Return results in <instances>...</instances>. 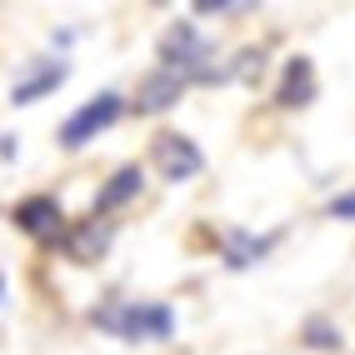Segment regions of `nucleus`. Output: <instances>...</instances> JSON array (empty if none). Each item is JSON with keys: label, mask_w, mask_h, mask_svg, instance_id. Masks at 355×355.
Wrapping results in <instances>:
<instances>
[{"label": "nucleus", "mask_w": 355, "mask_h": 355, "mask_svg": "<svg viewBox=\"0 0 355 355\" xmlns=\"http://www.w3.org/2000/svg\"><path fill=\"white\" fill-rule=\"evenodd\" d=\"M101 330H110L115 340H171L175 336V315L165 300H105L90 311Z\"/></svg>", "instance_id": "obj_1"}, {"label": "nucleus", "mask_w": 355, "mask_h": 355, "mask_svg": "<svg viewBox=\"0 0 355 355\" xmlns=\"http://www.w3.org/2000/svg\"><path fill=\"white\" fill-rule=\"evenodd\" d=\"M210 55H216V51H210V40L191 26V20H175V26L155 40L160 70H175V76H185V80H196L200 70H210Z\"/></svg>", "instance_id": "obj_2"}, {"label": "nucleus", "mask_w": 355, "mask_h": 355, "mask_svg": "<svg viewBox=\"0 0 355 355\" xmlns=\"http://www.w3.org/2000/svg\"><path fill=\"white\" fill-rule=\"evenodd\" d=\"M121 115H125V101L115 96V90H101V96H90L70 121H60V146L65 150L90 146V140H101V130H110Z\"/></svg>", "instance_id": "obj_3"}, {"label": "nucleus", "mask_w": 355, "mask_h": 355, "mask_svg": "<svg viewBox=\"0 0 355 355\" xmlns=\"http://www.w3.org/2000/svg\"><path fill=\"white\" fill-rule=\"evenodd\" d=\"M10 225L26 230L31 241H40V245H65V230H70L55 196H26V200H15L10 205Z\"/></svg>", "instance_id": "obj_4"}, {"label": "nucleus", "mask_w": 355, "mask_h": 355, "mask_svg": "<svg viewBox=\"0 0 355 355\" xmlns=\"http://www.w3.org/2000/svg\"><path fill=\"white\" fill-rule=\"evenodd\" d=\"M150 160H155V171H160V180H196L200 171H205V155H200V146L191 135H180V130H160L155 140H150Z\"/></svg>", "instance_id": "obj_5"}, {"label": "nucleus", "mask_w": 355, "mask_h": 355, "mask_svg": "<svg viewBox=\"0 0 355 355\" xmlns=\"http://www.w3.org/2000/svg\"><path fill=\"white\" fill-rule=\"evenodd\" d=\"M185 85H191L185 76H175V70H160V65H155L150 76L135 85L130 110H135V115H160V110H171V105L185 96Z\"/></svg>", "instance_id": "obj_6"}, {"label": "nucleus", "mask_w": 355, "mask_h": 355, "mask_svg": "<svg viewBox=\"0 0 355 355\" xmlns=\"http://www.w3.org/2000/svg\"><path fill=\"white\" fill-rule=\"evenodd\" d=\"M65 80H70V60H35L26 76L10 85V105H35V101L51 96V90H60Z\"/></svg>", "instance_id": "obj_7"}, {"label": "nucleus", "mask_w": 355, "mask_h": 355, "mask_svg": "<svg viewBox=\"0 0 355 355\" xmlns=\"http://www.w3.org/2000/svg\"><path fill=\"white\" fill-rule=\"evenodd\" d=\"M311 101H315V65H311V55H291L286 70H280V85H275V105L295 110Z\"/></svg>", "instance_id": "obj_8"}, {"label": "nucleus", "mask_w": 355, "mask_h": 355, "mask_svg": "<svg viewBox=\"0 0 355 355\" xmlns=\"http://www.w3.org/2000/svg\"><path fill=\"white\" fill-rule=\"evenodd\" d=\"M140 185H146V171H140V165H121V171H115L101 191H96V205H90V210L105 220V216H115L121 205H130L140 196Z\"/></svg>", "instance_id": "obj_9"}, {"label": "nucleus", "mask_w": 355, "mask_h": 355, "mask_svg": "<svg viewBox=\"0 0 355 355\" xmlns=\"http://www.w3.org/2000/svg\"><path fill=\"white\" fill-rule=\"evenodd\" d=\"M110 250V225L101 216H90V220H76L65 230V255L70 260H80V266H90V260H101Z\"/></svg>", "instance_id": "obj_10"}, {"label": "nucleus", "mask_w": 355, "mask_h": 355, "mask_svg": "<svg viewBox=\"0 0 355 355\" xmlns=\"http://www.w3.org/2000/svg\"><path fill=\"white\" fill-rule=\"evenodd\" d=\"M270 245H275L270 235H245V230H230V235H225V266H230V270H245V266H255V260L266 255Z\"/></svg>", "instance_id": "obj_11"}, {"label": "nucleus", "mask_w": 355, "mask_h": 355, "mask_svg": "<svg viewBox=\"0 0 355 355\" xmlns=\"http://www.w3.org/2000/svg\"><path fill=\"white\" fill-rule=\"evenodd\" d=\"M300 340L311 345V350H336V345H340V330L330 325V320L315 315V320H305V325H300Z\"/></svg>", "instance_id": "obj_12"}, {"label": "nucleus", "mask_w": 355, "mask_h": 355, "mask_svg": "<svg viewBox=\"0 0 355 355\" xmlns=\"http://www.w3.org/2000/svg\"><path fill=\"white\" fill-rule=\"evenodd\" d=\"M330 216H336V220H355V191H345V196L330 200Z\"/></svg>", "instance_id": "obj_13"}, {"label": "nucleus", "mask_w": 355, "mask_h": 355, "mask_svg": "<svg viewBox=\"0 0 355 355\" xmlns=\"http://www.w3.org/2000/svg\"><path fill=\"white\" fill-rule=\"evenodd\" d=\"M225 10H241V6H230V0H200L196 15H225Z\"/></svg>", "instance_id": "obj_14"}, {"label": "nucleus", "mask_w": 355, "mask_h": 355, "mask_svg": "<svg viewBox=\"0 0 355 355\" xmlns=\"http://www.w3.org/2000/svg\"><path fill=\"white\" fill-rule=\"evenodd\" d=\"M0 155L15 160V155H20V140H15V135H0Z\"/></svg>", "instance_id": "obj_15"}]
</instances>
